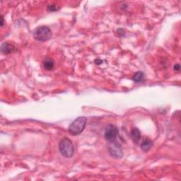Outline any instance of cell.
<instances>
[{"label": "cell", "mask_w": 181, "mask_h": 181, "mask_svg": "<svg viewBox=\"0 0 181 181\" xmlns=\"http://www.w3.org/2000/svg\"><path fill=\"white\" fill-rule=\"evenodd\" d=\"M58 9H59L57 8V6L54 5H49L48 7H47V10L50 11V12H55V11Z\"/></svg>", "instance_id": "8fae6325"}, {"label": "cell", "mask_w": 181, "mask_h": 181, "mask_svg": "<svg viewBox=\"0 0 181 181\" xmlns=\"http://www.w3.org/2000/svg\"><path fill=\"white\" fill-rule=\"evenodd\" d=\"M87 120L85 117H79L71 124L69 127V132L71 135H78L84 131L86 125Z\"/></svg>", "instance_id": "7a4b0ae2"}, {"label": "cell", "mask_w": 181, "mask_h": 181, "mask_svg": "<svg viewBox=\"0 0 181 181\" xmlns=\"http://www.w3.org/2000/svg\"><path fill=\"white\" fill-rule=\"evenodd\" d=\"M52 36V32L47 26H39L34 30L33 37L36 40L38 41H45L48 40Z\"/></svg>", "instance_id": "3957f363"}, {"label": "cell", "mask_w": 181, "mask_h": 181, "mask_svg": "<svg viewBox=\"0 0 181 181\" xmlns=\"http://www.w3.org/2000/svg\"><path fill=\"white\" fill-rule=\"evenodd\" d=\"M174 69L176 71H180V66L179 64H176L175 66H174Z\"/></svg>", "instance_id": "7c38bea8"}, {"label": "cell", "mask_w": 181, "mask_h": 181, "mask_svg": "<svg viewBox=\"0 0 181 181\" xmlns=\"http://www.w3.org/2000/svg\"><path fill=\"white\" fill-rule=\"evenodd\" d=\"M59 150L62 156L66 158H70L75 153V147L72 141L68 138L61 139L59 144Z\"/></svg>", "instance_id": "6da1fadb"}, {"label": "cell", "mask_w": 181, "mask_h": 181, "mask_svg": "<svg viewBox=\"0 0 181 181\" xmlns=\"http://www.w3.org/2000/svg\"><path fill=\"white\" fill-rule=\"evenodd\" d=\"M109 143H110L108 146L109 154L114 158H120L123 156V149L120 144L116 141Z\"/></svg>", "instance_id": "277c9868"}, {"label": "cell", "mask_w": 181, "mask_h": 181, "mask_svg": "<svg viewBox=\"0 0 181 181\" xmlns=\"http://www.w3.org/2000/svg\"><path fill=\"white\" fill-rule=\"evenodd\" d=\"M153 146V142L149 139H144L141 144V148L144 151H148Z\"/></svg>", "instance_id": "52a82bcc"}, {"label": "cell", "mask_w": 181, "mask_h": 181, "mask_svg": "<svg viewBox=\"0 0 181 181\" xmlns=\"http://www.w3.org/2000/svg\"><path fill=\"white\" fill-rule=\"evenodd\" d=\"M14 46L8 43H3V44L2 45V47H1L2 52H3L4 54H6L11 53V52L14 50Z\"/></svg>", "instance_id": "ba28073f"}, {"label": "cell", "mask_w": 181, "mask_h": 181, "mask_svg": "<svg viewBox=\"0 0 181 181\" xmlns=\"http://www.w3.org/2000/svg\"><path fill=\"white\" fill-rule=\"evenodd\" d=\"M1 19H2L1 26H3V25H4V19H3V16H2V17H1Z\"/></svg>", "instance_id": "4fadbf2b"}, {"label": "cell", "mask_w": 181, "mask_h": 181, "mask_svg": "<svg viewBox=\"0 0 181 181\" xmlns=\"http://www.w3.org/2000/svg\"><path fill=\"white\" fill-rule=\"evenodd\" d=\"M144 75L142 71H137L133 75L132 77V80L135 82H141V81L144 79Z\"/></svg>", "instance_id": "30bf717a"}, {"label": "cell", "mask_w": 181, "mask_h": 181, "mask_svg": "<svg viewBox=\"0 0 181 181\" xmlns=\"http://www.w3.org/2000/svg\"><path fill=\"white\" fill-rule=\"evenodd\" d=\"M118 134L117 128L113 125H108L105 130V138L109 142L115 141Z\"/></svg>", "instance_id": "5b68a950"}, {"label": "cell", "mask_w": 181, "mask_h": 181, "mask_svg": "<svg viewBox=\"0 0 181 181\" xmlns=\"http://www.w3.org/2000/svg\"><path fill=\"white\" fill-rule=\"evenodd\" d=\"M43 66L44 68L47 70H52L54 67V62L53 60L50 58H47L43 61Z\"/></svg>", "instance_id": "9c48e42d"}, {"label": "cell", "mask_w": 181, "mask_h": 181, "mask_svg": "<svg viewBox=\"0 0 181 181\" xmlns=\"http://www.w3.org/2000/svg\"><path fill=\"white\" fill-rule=\"evenodd\" d=\"M131 137H132V140L134 143H138L141 139L140 131L137 129V128H133L132 131H131Z\"/></svg>", "instance_id": "8992f818"}]
</instances>
